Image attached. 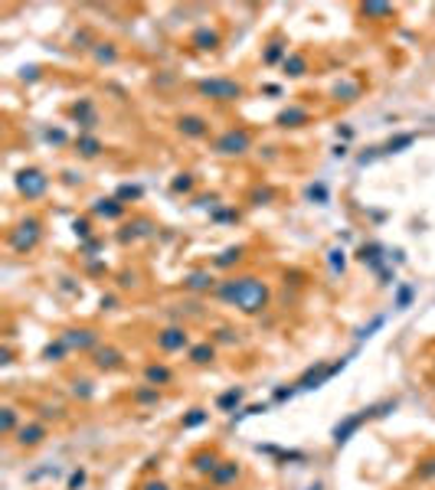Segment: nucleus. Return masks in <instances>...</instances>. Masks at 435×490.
Returning <instances> with one entry per match:
<instances>
[{"mask_svg": "<svg viewBox=\"0 0 435 490\" xmlns=\"http://www.w3.org/2000/svg\"><path fill=\"white\" fill-rule=\"evenodd\" d=\"M223 301L229 304H236L239 310H245V314H255V310L265 307V301H269V288L259 281V278H236V281H226L223 288Z\"/></svg>", "mask_w": 435, "mask_h": 490, "instance_id": "nucleus-1", "label": "nucleus"}, {"mask_svg": "<svg viewBox=\"0 0 435 490\" xmlns=\"http://www.w3.org/2000/svg\"><path fill=\"white\" fill-rule=\"evenodd\" d=\"M200 92H206L213 98H239V88L236 82H223V79H213V82H200Z\"/></svg>", "mask_w": 435, "mask_h": 490, "instance_id": "nucleus-2", "label": "nucleus"}, {"mask_svg": "<svg viewBox=\"0 0 435 490\" xmlns=\"http://www.w3.org/2000/svg\"><path fill=\"white\" fill-rule=\"evenodd\" d=\"M249 147V134L245 131H229L226 138H219L216 150H223V154H242V150Z\"/></svg>", "mask_w": 435, "mask_h": 490, "instance_id": "nucleus-3", "label": "nucleus"}, {"mask_svg": "<svg viewBox=\"0 0 435 490\" xmlns=\"http://www.w3.org/2000/svg\"><path fill=\"white\" fill-rule=\"evenodd\" d=\"M20 190L26 196H40L43 190H46V177H43L40 170H23L20 173Z\"/></svg>", "mask_w": 435, "mask_h": 490, "instance_id": "nucleus-4", "label": "nucleus"}, {"mask_svg": "<svg viewBox=\"0 0 435 490\" xmlns=\"http://www.w3.org/2000/svg\"><path fill=\"white\" fill-rule=\"evenodd\" d=\"M36 236H40V222L36 219H30V222H23L20 226V232H13V248H30L33 242H36Z\"/></svg>", "mask_w": 435, "mask_h": 490, "instance_id": "nucleus-5", "label": "nucleus"}, {"mask_svg": "<svg viewBox=\"0 0 435 490\" xmlns=\"http://www.w3.org/2000/svg\"><path fill=\"white\" fill-rule=\"evenodd\" d=\"M157 343H161V350H180V346H186V334L171 327V330H164L157 337Z\"/></svg>", "mask_w": 435, "mask_h": 490, "instance_id": "nucleus-6", "label": "nucleus"}, {"mask_svg": "<svg viewBox=\"0 0 435 490\" xmlns=\"http://www.w3.org/2000/svg\"><path fill=\"white\" fill-rule=\"evenodd\" d=\"M363 418H367V412H360V415L347 418V422H344V425H337V428H334V441H337V444H344V441H347V435H350L353 428H357V425L363 422Z\"/></svg>", "mask_w": 435, "mask_h": 490, "instance_id": "nucleus-7", "label": "nucleus"}, {"mask_svg": "<svg viewBox=\"0 0 435 490\" xmlns=\"http://www.w3.org/2000/svg\"><path fill=\"white\" fill-rule=\"evenodd\" d=\"M40 438H43V428L40 425H26V428H20V444H40Z\"/></svg>", "mask_w": 435, "mask_h": 490, "instance_id": "nucleus-8", "label": "nucleus"}, {"mask_svg": "<svg viewBox=\"0 0 435 490\" xmlns=\"http://www.w3.org/2000/svg\"><path fill=\"white\" fill-rule=\"evenodd\" d=\"M242 402V389H229L226 396H219V408H233Z\"/></svg>", "mask_w": 435, "mask_h": 490, "instance_id": "nucleus-9", "label": "nucleus"}, {"mask_svg": "<svg viewBox=\"0 0 435 490\" xmlns=\"http://www.w3.org/2000/svg\"><path fill=\"white\" fill-rule=\"evenodd\" d=\"M216 40H219L216 33H206V30H203V33H197V36H193V43H197L200 49H213V46H216Z\"/></svg>", "mask_w": 435, "mask_h": 490, "instance_id": "nucleus-10", "label": "nucleus"}, {"mask_svg": "<svg viewBox=\"0 0 435 490\" xmlns=\"http://www.w3.org/2000/svg\"><path fill=\"white\" fill-rule=\"evenodd\" d=\"M88 343H92V334L88 330H79L72 337H66V346H88Z\"/></svg>", "mask_w": 435, "mask_h": 490, "instance_id": "nucleus-11", "label": "nucleus"}, {"mask_svg": "<svg viewBox=\"0 0 435 490\" xmlns=\"http://www.w3.org/2000/svg\"><path fill=\"white\" fill-rule=\"evenodd\" d=\"M193 464H197V471H213L216 467V454H197Z\"/></svg>", "mask_w": 435, "mask_h": 490, "instance_id": "nucleus-12", "label": "nucleus"}, {"mask_svg": "<svg viewBox=\"0 0 435 490\" xmlns=\"http://www.w3.org/2000/svg\"><path fill=\"white\" fill-rule=\"evenodd\" d=\"M190 356H193V363H210V360H213V346H210V343H203V346H197V350H193Z\"/></svg>", "mask_w": 435, "mask_h": 490, "instance_id": "nucleus-13", "label": "nucleus"}, {"mask_svg": "<svg viewBox=\"0 0 435 490\" xmlns=\"http://www.w3.org/2000/svg\"><path fill=\"white\" fill-rule=\"evenodd\" d=\"M180 128L186 131V134H203V121L200 118H186V121H180Z\"/></svg>", "mask_w": 435, "mask_h": 490, "instance_id": "nucleus-14", "label": "nucleus"}, {"mask_svg": "<svg viewBox=\"0 0 435 490\" xmlns=\"http://www.w3.org/2000/svg\"><path fill=\"white\" fill-rule=\"evenodd\" d=\"M115 363H118V353L115 350H102L99 353V366H115Z\"/></svg>", "mask_w": 435, "mask_h": 490, "instance_id": "nucleus-15", "label": "nucleus"}, {"mask_svg": "<svg viewBox=\"0 0 435 490\" xmlns=\"http://www.w3.org/2000/svg\"><path fill=\"white\" fill-rule=\"evenodd\" d=\"M147 379H150V382H167V379H171V373H167V369H157V366H150V369H147Z\"/></svg>", "mask_w": 435, "mask_h": 490, "instance_id": "nucleus-16", "label": "nucleus"}, {"mask_svg": "<svg viewBox=\"0 0 435 490\" xmlns=\"http://www.w3.org/2000/svg\"><path fill=\"white\" fill-rule=\"evenodd\" d=\"M210 281H213V278H206V275H193V278H190V288H206Z\"/></svg>", "mask_w": 435, "mask_h": 490, "instance_id": "nucleus-17", "label": "nucleus"}, {"mask_svg": "<svg viewBox=\"0 0 435 490\" xmlns=\"http://www.w3.org/2000/svg\"><path fill=\"white\" fill-rule=\"evenodd\" d=\"M285 69H291V75H301V69H305V59H291V62H285Z\"/></svg>", "mask_w": 435, "mask_h": 490, "instance_id": "nucleus-18", "label": "nucleus"}, {"mask_svg": "<svg viewBox=\"0 0 435 490\" xmlns=\"http://www.w3.org/2000/svg\"><path fill=\"white\" fill-rule=\"evenodd\" d=\"M203 418H206V412H200V408H197L193 415H186V418H183V425H200Z\"/></svg>", "mask_w": 435, "mask_h": 490, "instance_id": "nucleus-19", "label": "nucleus"}, {"mask_svg": "<svg viewBox=\"0 0 435 490\" xmlns=\"http://www.w3.org/2000/svg\"><path fill=\"white\" fill-rule=\"evenodd\" d=\"M99 212H102V216H118V212H121V206H115V200H111V206H105V203H102V206H99Z\"/></svg>", "mask_w": 435, "mask_h": 490, "instance_id": "nucleus-20", "label": "nucleus"}, {"mask_svg": "<svg viewBox=\"0 0 435 490\" xmlns=\"http://www.w3.org/2000/svg\"><path fill=\"white\" fill-rule=\"evenodd\" d=\"M239 255H242V252H239V248H229V252H226L223 258H219L216 265H229V262H233V258H239Z\"/></svg>", "mask_w": 435, "mask_h": 490, "instance_id": "nucleus-21", "label": "nucleus"}, {"mask_svg": "<svg viewBox=\"0 0 435 490\" xmlns=\"http://www.w3.org/2000/svg\"><path fill=\"white\" fill-rule=\"evenodd\" d=\"M301 118H305L301 111H285V114H281V124H288V121H301Z\"/></svg>", "mask_w": 435, "mask_h": 490, "instance_id": "nucleus-22", "label": "nucleus"}, {"mask_svg": "<svg viewBox=\"0 0 435 490\" xmlns=\"http://www.w3.org/2000/svg\"><path fill=\"white\" fill-rule=\"evenodd\" d=\"M229 477H236V464H233V467H223V471L216 474V480H229Z\"/></svg>", "mask_w": 435, "mask_h": 490, "instance_id": "nucleus-23", "label": "nucleus"}, {"mask_svg": "<svg viewBox=\"0 0 435 490\" xmlns=\"http://www.w3.org/2000/svg\"><path fill=\"white\" fill-rule=\"evenodd\" d=\"M82 150L92 157V154H99V144H95V141H82Z\"/></svg>", "mask_w": 435, "mask_h": 490, "instance_id": "nucleus-24", "label": "nucleus"}, {"mask_svg": "<svg viewBox=\"0 0 435 490\" xmlns=\"http://www.w3.org/2000/svg\"><path fill=\"white\" fill-rule=\"evenodd\" d=\"M10 428H13V412L7 408V412H4V432H10Z\"/></svg>", "mask_w": 435, "mask_h": 490, "instance_id": "nucleus-25", "label": "nucleus"}, {"mask_svg": "<svg viewBox=\"0 0 435 490\" xmlns=\"http://www.w3.org/2000/svg\"><path fill=\"white\" fill-rule=\"evenodd\" d=\"M144 490H167V487H164V484H147Z\"/></svg>", "mask_w": 435, "mask_h": 490, "instance_id": "nucleus-26", "label": "nucleus"}]
</instances>
